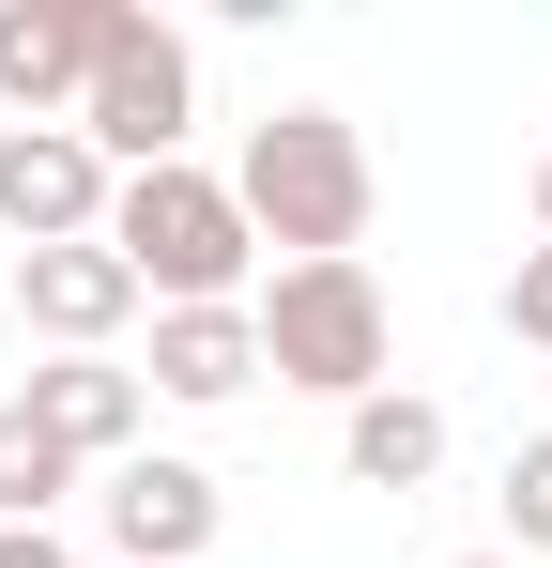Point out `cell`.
Here are the masks:
<instances>
[{"label": "cell", "mask_w": 552, "mask_h": 568, "mask_svg": "<svg viewBox=\"0 0 552 568\" xmlns=\"http://www.w3.org/2000/svg\"><path fill=\"white\" fill-rule=\"evenodd\" d=\"M460 568H522V554H460Z\"/></svg>", "instance_id": "17"}, {"label": "cell", "mask_w": 552, "mask_h": 568, "mask_svg": "<svg viewBox=\"0 0 552 568\" xmlns=\"http://www.w3.org/2000/svg\"><path fill=\"white\" fill-rule=\"evenodd\" d=\"M184 123H200V47H184L170 16H139V0H123V47H108V78H92L78 139L139 185V170H170V154H184Z\"/></svg>", "instance_id": "4"}, {"label": "cell", "mask_w": 552, "mask_h": 568, "mask_svg": "<svg viewBox=\"0 0 552 568\" xmlns=\"http://www.w3.org/2000/svg\"><path fill=\"white\" fill-rule=\"evenodd\" d=\"M507 338H522V354H552V246H522V262H507Z\"/></svg>", "instance_id": "14"}, {"label": "cell", "mask_w": 552, "mask_h": 568, "mask_svg": "<svg viewBox=\"0 0 552 568\" xmlns=\"http://www.w3.org/2000/svg\"><path fill=\"white\" fill-rule=\"evenodd\" d=\"M231 200H246V231H262L276 262H354L384 185H368V139L338 108H262L246 154H231Z\"/></svg>", "instance_id": "1"}, {"label": "cell", "mask_w": 552, "mask_h": 568, "mask_svg": "<svg viewBox=\"0 0 552 568\" xmlns=\"http://www.w3.org/2000/svg\"><path fill=\"white\" fill-rule=\"evenodd\" d=\"M246 323H262V369L292 384V399H384L399 384V307H384V277L368 262H276L262 292H246Z\"/></svg>", "instance_id": "3"}, {"label": "cell", "mask_w": 552, "mask_h": 568, "mask_svg": "<svg viewBox=\"0 0 552 568\" xmlns=\"http://www.w3.org/2000/svg\"><path fill=\"white\" fill-rule=\"evenodd\" d=\"M108 47H123V0H0V108L16 123H78Z\"/></svg>", "instance_id": "5"}, {"label": "cell", "mask_w": 552, "mask_h": 568, "mask_svg": "<svg viewBox=\"0 0 552 568\" xmlns=\"http://www.w3.org/2000/svg\"><path fill=\"white\" fill-rule=\"evenodd\" d=\"M108 200H123V170L92 154L78 123H0V231H16V262L31 246H92Z\"/></svg>", "instance_id": "6"}, {"label": "cell", "mask_w": 552, "mask_h": 568, "mask_svg": "<svg viewBox=\"0 0 552 568\" xmlns=\"http://www.w3.org/2000/svg\"><path fill=\"white\" fill-rule=\"evenodd\" d=\"M92 507H108V554H123V568H200L231 491H215L200 462H170V446H139V462L92 476Z\"/></svg>", "instance_id": "7"}, {"label": "cell", "mask_w": 552, "mask_h": 568, "mask_svg": "<svg viewBox=\"0 0 552 568\" xmlns=\"http://www.w3.org/2000/svg\"><path fill=\"white\" fill-rule=\"evenodd\" d=\"M338 462H354V491H430L446 476V399H415V384L354 399L338 415Z\"/></svg>", "instance_id": "11"}, {"label": "cell", "mask_w": 552, "mask_h": 568, "mask_svg": "<svg viewBox=\"0 0 552 568\" xmlns=\"http://www.w3.org/2000/svg\"><path fill=\"white\" fill-rule=\"evenodd\" d=\"M16 399H31V430H47V446H78L92 476H108V462H139V430H154V384H139V369H108V354H47Z\"/></svg>", "instance_id": "9"}, {"label": "cell", "mask_w": 552, "mask_h": 568, "mask_svg": "<svg viewBox=\"0 0 552 568\" xmlns=\"http://www.w3.org/2000/svg\"><path fill=\"white\" fill-rule=\"evenodd\" d=\"M507 554H552V430L507 446Z\"/></svg>", "instance_id": "13"}, {"label": "cell", "mask_w": 552, "mask_h": 568, "mask_svg": "<svg viewBox=\"0 0 552 568\" xmlns=\"http://www.w3.org/2000/svg\"><path fill=\"white\" fill-rule=\"evenodd\" d=\"M154 399H184V415H215V399H246L262 384V323L246 307H154Z\"/></svg>", "instance_id": "10"}, {"label": "cell", "mask_w": 552, "mask_h": 568, "mask_svg": "<svg viewBox=\"0 0 552 568\" xmlns=\"http://www.w3.org/2000/svg\"><path fill=\"white\" fill-rule=\"evenodd\" d=\"M0 568H78V554H62V523H0Z\"/></svg>", "instance_id": "15"}, {"label": "cell", "mask_w": 552, "mask_h": 568, "mask_svg": "<svg viewBox=\"0 0 552 568\" xmlns=\"http://www.w3.org/2000/svg\"><path fill=\"white\" fill-rule=\"evenodd\" d=\"M78 476H92V462L31 430V399H0V523H47V507H62Z\"/></svg>", "instance_id": "12"}, {"label": "cell", "mask_w": 552, "mask_h": 568, "mask_svg": "<svg viewBox=\"0 0 552 568\" xmlns=\"http://www.w3.org/2000/svg\"><path fill=\"white\" fill-rule=\"evenodd\" d=\"M139 307H154V292L123 277V246H108V231H92V246H31V262H16V323H31L47 354H108Z\"/></svg>", "instance_id": "8"}, {"label": "cell", "mask_w": 552, "mask_h": 568, "mask_svg": "<svg viewBox=\"0 0 552 568\" xmlns=\"http://www.w3.org/2000/svg\"><path fill=\"white\" fill-rule=\"evenodd\" d=\"M108 246H123V277L154 307H246L262 292V231H246L231 170H200V154H170V170H139L108 200Z\"/></svg>", "instance_id": "2"}, {"label": "cell", "mask_w": 552, "mask_h": 568, "mask_svg": "<svg viewBox=\"0 0 552 568\" xmlns=\"http://www.w3.org/2000/svg\"><path fill=\"white\" fill-rule=\"evenodd\" d=\"M522 200H538V246H552V154H538V185H522Z\"/></svg>", "instance_id": "16"}]
</instances>
